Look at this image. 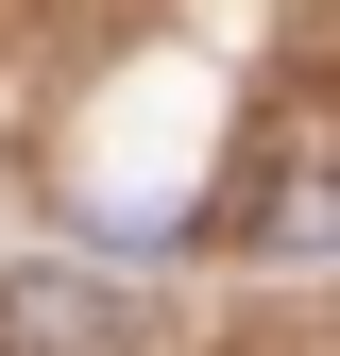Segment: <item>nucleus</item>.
<instances>
[{"instance_id": "f03ea898", "label": "nucleus", "mask_w": 340, "mask_h": 356, "mask_svg": "<svg viewBox=\"0 0 340 356\" xmlns=\"http://www.w3.org/2000/svg\"><path fill=\"white\" fill-rule=\"evenodd\" d=\"M255 238H272V254H340V170H289Z\"/></svg>"}, {"instance_id": "f257e3e1", "label": "nucleus", "mask_w": 340, "mask_h": 356, "mask_svg": "<svg viewBox=\"0 0 340 356\" xmlns=\"http://www.w3.org/2000/svg\"><path fill=\"white\" fill-rule=\"evenodd\" d=\"M137 289L102 272H0V356H137Z\"/></svg>"}]
</instances>
